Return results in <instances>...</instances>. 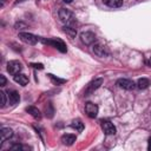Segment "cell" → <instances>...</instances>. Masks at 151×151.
I'll return each instance as SVG.
<instances>
[{
    "label": "cell",
    "instance_id": "cell-23",
    "mask_svg": "<svg viewBox=\"0 0 151 151\" xmlns=\"http://www.w3.org/2000/svg\"><path fill=\"white\" fill-rule=\"evenodd\" d=\"M6 78H5V76L4 74H0V86H5L6 85Z\"/></svg>",
    "mask_w": 151,
    "mask_h": 151
},
{
    "label": "cell",
    "instance_id": "cell-20",
    "mask_svg": "<svg viewBox=\"0 0 151 151\" xmlns=\"http://www.w3.org/2000/svg\"><path fill=\"white\" fill-rule=\"evenodd\" d=\"M48 77H50V78H51V80H52L54 84H57V85H61V84H65V83H66V80H65V79L57 78V77H54L53 74H48Z\"/></svg>",
    "mask_w": 151,
    "mask_h": 151
},
{
    "label": "cell",
    "instance_id": "cell-26",
    "mask_svg": "<svg viewBox=\"0 0 151 151\" xmlns=\"http://www.w3.org/2000/svg\"><path fill=\"white\" fill-rule=\"evenodd\" d=\"M147 65H149V66H150V67H151V58H150V59H149V60H147Z\"/></svg>",
    "mask_w": 151,
    "mask_h": 151
},
{
    "label": "cell",
    "instance_id": "cell-13",
    "mask_svg": "<svg viewBox=\"0 0 151 151\" xmlns=\"http://www.w3.org/2000/svg\"><path fill=\"white\" fill-rule=\"evenodd\" d=\"M76 139H77L76 134H72V133H65L61 136V143L64 145H67V146L72 145L76 142Z\"/></svg>",
    "mask_w": 151,
    "mask_h": 151
},
{
    "label": "cell",
    "instance_id": "cell-12",
    "mask_svg": "<svg viewBox=\"0 0 151 151\" xmlns=\"http://www.w3.org/2000/svg\"><path fill=\"white\" fill-rule=\"evenodd\" d=\"M7 97H8V101L11 105H15L19 100H20V94L19 92H17L15 90H11L7 92Z\"/></svg>",
    "mask_w": 151,
    "mask_h": 151
},
{
    "label": "cell",
    "instance_id": "cell-3",
    "mask_svg": "<svg viewBox=\"0 0 151 151\" xmlns=\"http://www.w3.org/2000/svg\"><path fill=\"white\" fill-rule=\"evenodd\" d=\"M22 70V65L20 61L18 60H11L7 63V72L12 76H15L18 73H20Z\"/></svg>",
    "mask_w": 151,
    "mask_h": 151
},
{
    "label": "cell",
    "instance_id": "cell-15",
    "mask_svg": "<svg viewBox=\"0 0 151 151\" xmlns=\"http://www.w3.org/2000/svg\"><path fill=\"white\" fill-rule=\"evenodd\" d=\"M63 32H64L66 35H68L71 39L76 38V35H77V31H76V28H73V27L70 26V25H65V26L63 27Z\"/></svg>",
    "mask_w": 151,
    "mask_h": 151
},
{
    "label": "cell",
    "instance_id": "cell-9",
    "mask_svg": "<svg viewBox=\"0 0 151 151\" xmlns=\"http://www.w3.org/2000/svg\"><path fill=\"white\" fill-rule=\"evenodd\" d=\"M80 40L85 45H92L96 41V35H94V33H92L90 31H86V32L80 33Z\"/></svg>",
    "mask_w": 151,
    "mask_h": 151
},
{
    "label": "cell",
    "instance_id": "cell-18",
    "mask_svg": "<svg viewBox=\"0 0 151 151\" xmlns=\"http://www.w3.org/2000/svg\"><path fill=\"white\" fill-rule=\"evenodd\" d=\"M103 2L111 8H117L123 5V0H103Z\"/></svg>",
    "mask_w": 151,
    "mask_h": 151
},
{
    "label": "cell",
    "instance_id": "cell-19",
    "mask_svg": "<svg viewBox=\"0 0 151 151\" xmlns=\"http://www.w3.org/2000/svg\"><path fill=\"white\" fill-rule=\"evenodd\" d=\"M149 85H150V80L146 79V78H140V79H138V81H137V86H138L140 90L147 88Z\"/></svg>",
    "mask_w": 151,
    "mask_h": 151
},
{
    "label": "cell",
    "instance_id": "cell-2",
    "mask_svg": "<svg viewBox=\"0 0 151 151\" xmlns=\"http://www.w3.org/2000/svg\"><path fill=\"white\" fill-rule=\"evenodd\" d=\"M41 41H42L44 44H47V45H51V46L55 47V48L59 50L61 53L67 52L66 44H65L61 39H58V38H54V39H41Z\"/></svg>",
    "mask_w": 151,
    "mask_h": 151
},
{
    "label": "cell",
    "instance_id": "cell-8",
    "mask_svg": "<svg viewBox=\"0 0 151 151\" xmlns=\"http://www.w3.org/2000/svg\"><path fill=\"white\" fill-rule=\"evenodd\" d=\"M85 113L90 118H96L97 114H98V106H97V104H94L92 101H87L85 104Z\"/></svg>",
    "mask_w": 151,
    "mask_h": 151
},
{
    "label": "cell",
    "instance_id": "cell-4",
    "mask_svg": "<svg viewBox=\"0 0 151 151\" xmlns=\"http://www.w3.org/2000/svg\"><path fill=\"white\" fill-rule=\"evenodd\" d=\"M19 38L21 41H24L25 44H28V45H34L38 42L39 38L32 33H28V32H20L19 33Z\"/></svg>",
    "mask_w": 151,
    "mask_h": 151
},
{
    "label": "cell",
    "instance_id": "cell-24",
    "mask_svg": "<svg viewBox=\"0 0 151 151\" xmlns=\"http://www.w3.org/2000/svg\"><path fill=\"white\" fill-rule=\"evenodd\" d=\"M31 66H33L34 68H39V70H42L44 68L42 64H31Z\"/></svg>",
    "mask_w": 151,
    "mask_h": 151
},
{
    "label": "cell",
    "instance_id": "cell-1",
    "mask_svg": "<svg viewBox=\"0 0 151 151\" xmlns=\"http://www.w3.org/2000/svg\"><path fill=\"white\" fill-rule=\"evenodd\" d=\"M59 19H60V21L61 22H64V24H66V25H72V24H74V21H76V18H74V14L70 11V9H67V8H60V11H59Z\"/></svg>",
    "mask_w": 151,
    "mask_h": 151
},
{
    "label": "cell",
    "instance_id": "cell-27",
    "mask_svg": "<svg viewBox=\"0 0 151 151\" xmlns=\"http://www.w3.org/2000/svg\"><path fill=\"white\" fill-rule=\"evenodd\" d=\"M66 4H70V2H72V0H64Z\"/></svg>",
    "mask_w": 151,
    "mask_h": 151
},
{
    "label": "cell",
    "instance_id": "cell-5",
    "mask_svg": "<svg viewBox=\"0 0 151 151\" xmlns=\"http://www.w3.org/2000/svg\"><path fill=\"white\" fill-rule=\"evenodd\" d=\"M100 127L103 130V132L106 136H111V134H116V126L110 122V120H101L100 122Z\"/></svg>",
    "mask_w": 151,
    "mask_h": 151
},
{
    "label": "cell",
    "instance_id": "cell-25",
    "mask_svg": "<svg viewBox=\"0 0 151 151\" xmlns=\"http://www.w3.org/2000/svg\"><path fill=\"white\" fill-rule=\"evenodd\" d=\"M147 150L151 151V137H150L149 140H147Z\"/></svg>",
    "mask_w": 151,
    "mask_h": 151
},
{
    "label": "cell",
    "instance_id": "cell-11",
    "mask_svg": "<svg viewBox=\"0 0 151 151\" xmlns=\"http://www.w3.org/2000/svg\"><path fill=\"white\" fill-rule=\"evenodd\" d=\"M92 50H93V52H94V54L96 55H98V57H106L107 55V51H106V48L103 46V45H100V44H94L93 46H92Z\"/></svg>",
    "mask_w": 151,
    "mask_h": 151
},
{
    "label": "cell",
    "instance_id": "cell-10",
    "mask_svg": "<svg viewBox=\"0 0 151 151\" xmlns=\"http://www.w3.org/2000/svg\"><path fill=\"white\" fill-rule=\"evenodd\" d=\"M12 137H13L12 129H9V127H1L0 129V140H1V143H4L5 140H7Z\"/></svg>",
    "mask_w": 151,
    "mask_h": 151
},
{
    "label": "cell",
    "instance_id": "cell-7",
    "mask_svg": "<svg viewBox=\"0 0 151 151\" xmlns=\"http://www.w3.org/2000/svg\"><path fill=\"white\" fill-rule=\"evenodd\" d=\"M103 81H104L103 78H97V79H94L93 81H91V83L87 85L86 90H85V96H88V94L93 93L96 90H98V88L101 86Z\"/></svg>",
    "mask_w": 151,
    "mask_h": 151
},
{
    "label": "cell",
    "instance_id": "cell-6",
    "mask_svg": "<svg viewBox=\"0 0 151 151\" xmlns=\"http://www.w3.org/2000/svg\"><path fill=\"white\" fill-rule=\"evenodd\" d=\"M116 85H117L118 87H120V88H123V90H127V91H131V90H133V88L136 87V84H134L132 80L126 79V78H120V79H118L117 83H116Z\"/></svg>",
    "mask_w": 151,
    "mask_h": 151
},
{
    "label": "cell",
    "instance_id": "cell-22",
    "mask_svg": "<svg viewBox=\"0 0 151 151\" xmlns=\"http://www.w3.org/2000/svg\"><path fill=\"white\" fill-rule=\"evenodd\" d=\"M22 149H24V146L21 144H13L9 147V150H22Z\"/></svg>",
    "mask_w": 151,
    "mask_h": 151
},
{
    "label": "cell",
    "instance_id": "cell-16",
    "mask_svg": "<svg viewBox=\"0 0 151 151\" xmlns=\"http://www.w3.org/2000/svg\"><path fill=\"white\" fill-rule=\"evenodd\" d=\"M26 111H27L33 118H35V119H40V118H41L40 111H39L37 107H34V106H28V107H26Z\"/></svg>",
    "mask_w": 151,
    "mask_h": 151
},
{
    "label": "cell",
    "instance_id": "cell-17",
    "mask_svg": "<svg viewBox=\"0 0 151 151\" xmlns=\"http://www.w3.org/2000/svg\"><path fill=\"white\" fill-rule=\"evenodd\" d=\"M71 127L74 129L76 131H78V132H81L84 130V123L80 119H73L72 123H71Z\"/></svg>",
    "mask_w": 151,
    "mask_h": 151
},
{
    "label": "cell",
    "instance_id": "cell-14",
    "mask_svg": "<svg viewBox=\"0 0 151 151\" xmlns=\"http://www.w3.org/2000/svg\"><path fill=\"white\" fill-rule=\"evenodd\" d=\"M14 81L18 83L21 86H26L27 83H28V78H27V76H25L22 73H18V74L14 76Z\"/></svg>",
    "mask_w": 151,
    "mask_h": 151
},
{
    "label": "cell",
    "instance_id": "cell-21",
    "mask_svg": "<svg viewBox=\"0 0 151 151\" xmlns=\"http://www.w3.org/2000/svg\"><path fill=\"white\" fill-rule=\"evenodd\" d=\"M0 98H1V107L6 105V93L4 91H0Z\"/></svg>",
    "mask_w": 151,
    "mask_h": 151
}]
</instances>
